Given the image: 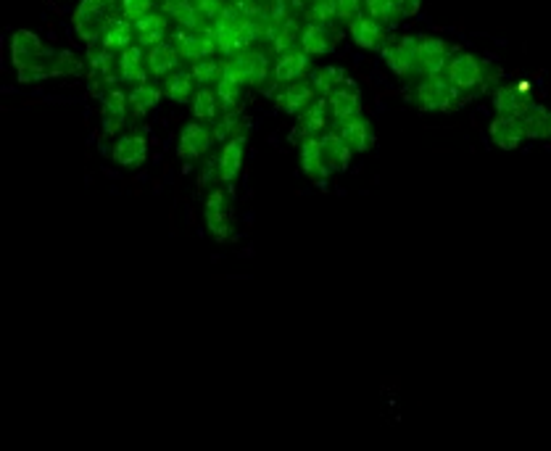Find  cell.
Instances as JSON below:
<instances>
[{
	"instance_id": "83f0119b",
	"label": "cell",
	"mask_w": 551,
	"mask_h": 451,
	"mask_svg": "<svg viewBox=\"0 0 551 451\" xmlns=\"http://www.w3.org/2000/svg\"><path fill=\"white\" fill-rule=\"evenodd\" d=\"M143 45H130L124 48L122 56H119V80L132 82V85H143L148 80V69H143Z\"/></svg>"
},
{
	"instance_id": "4dcf8cb0",
	"label": "cell",
	"mask_w": 551,
	"mask_h": 451,
	"mask_svg": "<svg viewBox=\"0 0 551 451\" xmlns=\"http://www.w3.org/2000/svg\"><path fill=\"white\" fill-rule=\"evenodd\" d=\"M327 114H330V103H327L325 95H319L317 101L298 117V127H301V132H304L306 138H309V135H319V132L325 130Z\"/></svg>"
},
{
	"instance_id": "b9f144b4",
	"label": "cell",
	"mask_w": 551,
	"mask_h": 451,
	"mask_svg": "<svg viewBox=\"0 0 551 451\" xmlns=\"http://www.w3.org/2000/svg\"><path fill=\"white\" fill-rule=\"evenodd\" d=\"M153 0H122V16L130 22H138L140 16L151 14Z\"/></svg>"
},
{
	"instance_id": "c3c4849f",
	"label": "cell",
	"mask_w": 551,
	"mask_h": 451,
	"mask_svg": "<svg viewBox=\"0 0 551 451\" xmlns=\"http://www.w3.org/2000/svg\"><path fill=\"white\" fill-rule=\"evenodd\" d=\"M544 140H549V143H551V111H549V122H546V135H544Z\"/></svg>"
},
{
	"instance_id": "4316f807",
	"label": "cell",
	"mask_w": 551,
	"mask_h": 451,
	"mask_svg": "<svg viewBox=\"0 0 551 451\" xmlns=\"http://www.w3.org/2000/svg\"><path fill=\"white\" fill-rule=\"evenodd\" d=\"M132 37H135V22L124 16H111L101 35L103 51H124L132 45Z\"/></svg>"
},
{
	"instance_id": "74e56055",
	"label": "cell",
	"mask_w": 551,
	"mask_h": 451,
	"mask_svg": "<svg viewBox=\"0 0 551 451\" xmlns=\"http://www.w3.org/2000/svg\"><path fill=\"white\" fill-rule=\"evenodd\" d=\"M306 19L314 24H333L338 19V0H314L306 11Z\"/></svg>"
},
{
	"instance_id": "7a4b0ae2",
	"label": "cell",
	"mask_w": 551,
	"mask_h": 451,
	"mask_svg": "<svg viewBox=\"0 0 551 451\" xmlns=\"http://www.w3.org/2000/svg\"><path fill=\"white\" fill-rule=\"evenodd\" d=\"M467 101V93L457 90L446 80V74L422 77L414 88V103L422 111H454Z\"/></svg>"
},
{
	"instance_id": "ba28073f",
	"label": "cell",
	"mask_w": 551,
	"mask_h": 451,
	"mask_svg": "<svg viewBox=\"0 0 551 451\" xmlns=\"http://www.w3.org/2000/svg\"><path fill=\"white\" fill-rule=\"evenodd\" d=\"M451 53H454L451 45L446 40H441V37H420V45H417V74L420 77L443 74Z\"/></svg>"
},
{
	"instance_id": "d6986e66",
	"label": "cell",
	"mask_w": 551,
	"mask_h": 451,
	"mask_svg": "<svg viewBox=\"0 0 551 451\" xmlns=\"http://www.w3.org/2000/svg\"><path fill=\"white\" fill-rule=\"evenodd\" d=\"M169 35V14H161V11H151V14L140 16L135 22V37H138V45L143 48H153V45L164 43Z\"/></svg>"
},
{
	"instance_id": "277c9868",
	"label": "cell",
	"mask_w": 551,
	"mask_h": 451,
	"mask_svg": "<svg viewBox=\"0 0 551 451\" xmlns=\"http://www.w3.org/2000/svg\"><path fill=\"white\" fill-rule=\"evenodd\" d=\"M446 80L462 93H475V90L486 88V64L472 56V53H451L449 64L443 69Z\"/></svg>"
},
{
	"instance_id": "4fadbf2b",
	"label": "cell",
	"mask_w": 551,
	"mask_h": 451,
	"mask_svg": "<svg viewBox=\"0 0 551 451\" xmlns=\"http://www.w3.org/2000/svg\"><path fill=\"white\" fill-rule=\"evenodd\" d=\"M327 103H330V114H333V119L338 124L362 117V95H359V88H356L354 80H348L341 90L327 95Z\"/></svg>"
},
{
	"instance_id": "7dc6e473",
	"label": "cell",
	"mask_w": 551,
	"mask_h": 451,
	"mask_svg": "<svg viewBox=\"0 0 551 451\" xmlns=\"http://www.w3.org/2000/svg\"><path fill=\"white\" fill-rule=\"evenodd\" d=\"M312 3L314 0H290V8H298V11H301V8H309Z\"/></svg>"
},
{
	"instance_id": "ab89813d",
	"label": "cell",
	"mask_w": 551,
	"mask_h": 451,
	"mask_svg": "<svg viewBox=\"0 0 551 451\" xmlns=\"http://www.w3.org/2000/svg\"><path fill=\"white\" fill-rule=\"evenodd\" d=\"M82 72H85V64H82L74 53L61 51L53 56V74H56V77H61V74H72V77H77V74Z\"/></svg>"
},
{
	"instance_id": "3957f363",
	"label": "cell",
	"mask_w": 551,
	"mask_h": 451,
	"mask_svg": "<svg viewBox=\"0 0 551 451\" xmlns=\"http://www.w3.org/2000/svg\"><path fill=\"white\" fill-rule=\"evenodd\" d=\"M114 3L116 0H80L72 22L82 43L95 45L101 40L103 27L111 19V11H114Z\"/></svg>"
},
{
	"instance_id": "5b68a950",
	"label": "cell",
	"mask_w": 551,
	"mask_h": 451,
	"mask_svg": "<svg viewBox=\"0 0 551 451\" xmlns=\"http://www.w3.org/2000/svg\"><path fill=\"white\" fill-rule=\"evenodd\" d=\"M417 45H420V35H404V37H391L380 48V56L388 64L393 74L399 77H412L417 74Z\"/></svg>"
},
{
	"instance_id": "ffe728a7",
	"label": "cell",
	"mask_w": 551,
	"mask_h": 451,
	"mask_svg": "<svg viewBox=\"0 0 551 451\" xmlns=\"http://www.w3.org/2000/svg\"><path fill=\"white\" fill-rule=\"evenodd\" d=\"M314 90L317 88H314L312 82H301V80L290 82L288 88L280 93V98H277V106H280L285 114L301 117V114H304V111L314 103V95H317Z\"/></svg>"
},
{
	"instance_id": "e575fe53",
	"label": "cell",
	"mask_w": 551,
	"mask_h": 451,
	"mask_svg": "<svg viewBox=\"0 0 551 451\" xmlns=\"http://www.w3.org/2000/svg\"><path fill=\"white\" fill-rule=\"evenodd\" d=\"M522 127H525V135L528 140H544L546 135V122H549V109L541 106V103H533L525 114H520Z\"/></svg>"
},
{
	"instance_id": "8992f818",
	"label": "cell",
	"mask_w": 551,
	"mask_h": 451,
	"mask_svg": "<svg viewBox=\"0 0 551 451\" xmlns=\"http://www.w3.org/2000/svg\"><path fill=\"white\" fill-rule=\"evenodd\" d=\"M177 48H180V56L188 61H203V59H214V53L219 51V43H217V35H214V27H203V30H182L174 35L172 40Z\"/></svg>"
},
{
	"instance_id": "8fae6325",
	"label": "cell",
	"mask_w": 551,
	"mask_h": 451,
	"mask_svg": "<svg viewBox=\"0 0 551 451\" xmlns=\"http://www.w3.org/2000/svg\"><path fill=\"white\" fill-rule=\"evenodd\" d=\"M488 135H491L493 146L501 148V151H517L528 140L522 119L507 117V114H499V117L493 119L491 127H488Z\"/></svg>"
},
{
	"instance_id": "52a82bcc",
	"label": "cell",
	"mask_w": 551,
	"mask_h": 451,
	"mask_svg": "<svg viewBox=\"0 0 551 451\" xmlns=\"http://www.w3.org/2000/svg\"><path fill=\"white\" fill-rule=\"evenodd\" d=\"M533 93L528 82H504L493 88V109L507 117H520L533 106Z\"/></svg>"
},
{
	"instance_id": "2e32d148",
	"label": "cell",
	"mask_w": 551,
	"mask_h": 451,
	"mask_svg": "<svg viewBox=\"0 0 551 451\" xmlns=\"http://www.w3.org/2000/svg\"><path fill=\"white\" fill-rule=\"evenodd\" d=\"M298 161H301V172H304L309 180L319 182V185H325L327 177L333 175V172L327 169L325 159H322L317 135H309V138L301 140V148H298Z\"/></svg>"
},
{
	"instance_id": "603a6c76",
	"label": "cell",
	"mask_w": 551,
	"mask_h": 451,
	"mask_svg": "<svg viewBox=\"0 0 551 451\" xmlns=\"http://www.w3.org/2000/svg\"><path fill=\"white\" fill-rule=\"evenodd\" d=\"M111 156H114L119 167H140L148 159V140L143 135H122V138L116 140Z\"/></svg>"
},
{
	"instance_id": "9c48e42d",
	"label": "cell",
	"mask_w": 551,
	"mask_h": 451,
	"mask_svg": "<svg viewBox=\"0 0 551 451\" xmlns=\"http://www.w3.org/2000/svg\"><path fill=\"white\" fill-rule=\"evenodd\" d=\"M206 227L214 235V241H227L230 238V193L214 188L203 206Z\"/></svg>"
},
{
	"instance_id": "f35d334b",
	"label": "cell",
	"mask_w": 551,
	"mask_h": 451,
	"mask_svg": "<svg viewBox=\"0 0 551 451\" xmlns=\"http://www.w3.org/2000/svg\"><path fill=\"white\" fill-rule=\"evenodd\" d=\"M190 74H193V80H196L201 88H206L209 82L219 80V74H222V64L214 59L196 61V64H193V69H190Z\"/></svg>"
},
{
	"instance_id": "d6a6232c",
	"label": "cell",
	"mask_w": 551,
	"mask_h": 451,
	"mask_svg": "<svg viewBox=\"0 0 551 451\" xmlns=\"http://www.w3.org/2000/svg\"><path fill=\"white\" fill-rule=\"evenodd\" d=\"M127 98H130L132 114H135V117H145L148 111L156 109V106L161 103V90L148 85V82H143V85H135Z\"/></svg>"
},
{
	"instance_id": "ee69618b",
	"label": "cell",
	"mask_w": 551,
	"mask_h": 451,
	"mask_svg": "<svg viewBox=\"0 0 551 451\" xmlns=\"http://www.w3.org/2000/svg\"><path fill=\"white\" fill-rule=\"evenodd\" d=\"M198 8V14L203 16V22H217V16L222 14V8H225V3L222 0H193Z\"/></svg>"
},
{
	"instance_id": "ac0fdd59",
	"label": "cell",
	"mask_w": 551,
	"mask_h": 451,
	"mask_svg": "<svg viewBox=\"0 0 551 451\" xmlns=\"http://www.w3.org/2000/svg\"><path fill=\"white\" fill-rule=\"evenodd\" d=\"M127 106H130V98L127 93L119 88H111L109 93L103 95V132L106 135H116L122 130L124 122H127Z\"/></svg>"
},
{
	"instance_id": "f6af8a7d",
	"label": "cell",
	"mask_w": 551,
	"mask_h": 451,
	"mask_svg": "<svg viewBox=\"0 0 551 451\" xmlns=\"http://www.w3.org/2000/svg\"><path fill=\"white\" fill-rule=\"evenodd\" d=\"M290 16V0H272V6L267 8V22L280 24Z\"/></svg>"
},
{
	"instance_id": "8d00e7d4",
	"label": "cell",
	"mask_w": 551,
	"mask_h": 451,
	"mask_svg": "<svg viewBox=\"0 0 551 451\" xmlns=\"http://www.w3.org/2000/svg\"><path fill=\"white\" fill-rule=\"evenodd\" d=\"M364 14H370L372 19L383 22L385 27L399 22V11H396L393 0H364Z\"/></svg>"
},
{
	"instance_id": "7bdbcfd3",
	"label": "cell",
	"mask_w": 551,
	"mask_h": 451,
	"mask_svg": "<svg viewBox=\"0 0 551 451\" xmlns=\"http://www.w3.org/2000/svg\"><path fill=\"white\" fill-rule=\"evenodd\" d=\"M359 14H364V0H338V19L341 22H354Z\"/></svg>"
},
{
	"instance_id": "484cf974",
	"label": "cell",
	"mask_w": 551,
	"mask_h": 451,
	"mask_svg": "<svg viewBox=\"0 0 551 451\" xmlns=\"http://www.w3.org/2000/svg\"><path fill=\"white\" fill-rule=\"evenodd\" d=\"M180 48L169 40L153 45L148 56H145V69L153 74V77H167L169 72H174L180 66Z\"/></svg>"
},
{
	"instance_id": "f1b7e54d",
	"label": "cell",
	"mask_w": 551,
	"mask_h": 451,
	"mask_svg": "<svg viewBox=\"0 0 551 451\" xmlns=\"http://www.w3.org/2000/svg\"><path fill=\"white\" fill-rule=\"evenodd\" d=\"M164 14L172 16V22L180 27V30H203L206 22H203V16L198 14V8L193 0H169L167 6H164Z\"/></svg>"
},
{
	"instance_id": "7402d4cb",
	"label": "cell",
	"mask_w": 551,
	"mask_h": 451,
	"mask_svg": "<svg viewBox=\"0 0 551 451\" xmlns=\"http://www.w3.org/2000/svg\"><path fill=\"white\" fill-rule=\"evenodd\" d=\"M338 135L348 143V148L354 153H367L375 146V130L364 117L348 119V122L338 124Z\"/></svg>"
},
{
	"instance_id": "1f68e13d",
	"label": "cell",
	"mask_w": 551,
	"mask_h": 451,
	"mask_svg": "<svg viewBox=\"0 0 551 451\" xmlns=\"http://www.w3.org/2000/svg\"><path fill=\"white\" fill-rule=\"evenodd\" d=\"M351 80L341 66H322V69H314L312 72V85L317 88L319 95H333L335 90H341L346 82Z\"/></svg>"
},
{
	"instance_id": "cb8c5ba5",
	"label": "cell",
	"mask_w": 551,
	"mask_h": 451,
	"mask_svg": "<svg viewBox=\"0 0 551 451\" xmlns=\"http://www.w3.org/2000/svg\"><path fill=\"white\" fill-rule=\"evenodd\" d=\"M243 85H246L243 72L232 64V59L225 61V64H222V74H219L217 80V95L219 101H222V109H235V103L240 101V90H243Z\"/></svg>"
},
{
	"instance_id": "836d02e7",
	"label": "cell",
	"mask_w": 551,
	"mask_h": 451,
	"mask_svg": "<svg viewBox=\"0 0 551 451\" xmlns=\"http://www.w3.org/2000/svg\"><path fill=\"white\" fill-rule=\"evenodd\" d=\"M219 109H222V101H219L217 90L201 88L193 95V117L201 119V122H214V119H219Z\"/></svg>"
},
{
	"instance_id": "9a60e30c",
	"label": "cell",
	"mask_w": 551,
	"mask_h": 451,
	"mask_svg": "<svg viewBox=\"0 0 551 451\" xmlns=\"http://www.w3.org/2000/svg\"><path fill=\"white\" fill-rule=\"evenodd\" d=\"M312 56L306 51H298V48H290V51L280 53L275 69H272V80L275 85H290V82L301 80L306 72H309V64H312Z\"/></svg>"
},
{
	"instance_id": "f546056e",
	"label": "cell",
	"mask_w": 551,
	"mask_h": 451,
	"mask_svg": "<svg viewBox=\"0 0 551 451\" xmlns=\"http://www.w3.org/2000/svg\"><path fill=\"white\" fill-rule=\"evenodd\" d=\"M264 40H267V43L272 45L277 53L290 51V48H293V45L301 40V35H298V19L288 16V19L280 24H267V30H264Z\"/></svg>"
},
{
	"instance_id": "d4e9b609",
	"label": "cell",
	"mask_w": 551,
	"mask_h": 451,
	"mask_svg": "<svg viewBox=\"0 0 551 451\" xmlns=\"http://www.w3.org/2000/svg\"><path fill=\"white\" fill-rule=\"evenodd\" d=\"M301 51H306L309 56H325L335 48V35L330 24H314L309 22L301 30Z\"/></svg>"
},
{
	"instance_id": "bcb514c9",
	"label": "cell",
	"mask_w": 551,
	"mask_h": 451,
	"mask_svg": "<svg viewBox=\"0 0 551 451\" xmlns=\"http://www.w3.org/2000/svg\"><path fill=\"white\" fill-rule=\"evenodd\" d=\"M396 3V11H399V19H409L420 11L422 0H393Z\"/></svg>"
},
{
	"instance_id": "5bb4252c",
	"label": "cell",
	"mask_w": 551,
	"mask_h": 451,
	"mask_svg": "<svg viewBox=\"0 0 551 451\" xmlns=\"http://www.w3.org/2000/svg\"><path fill=\"white\" fill-rule=\"evenodd\" d=\"M243 156H246V138L243 135H235L232 140H227L222 153H219L217 175L230 190L235 185V180H238L240 169H243Z\"/></svg>"
},
{
	"instance_id": "7c38bea8",
	"label": "cell",
	"mask_w": 551,
	"mask_h": 451,
	"mask_svg": "<svg viewBox=\"0 0 551 451\" xmlns=\"http://www.w3.org/2000/svg\"><path fill=\"white\" fill-rule=\"evenodd\" d=\"M211 140H214V132H211L209 127H203L201 119H198V122H190L182 127L177 153H180L185 161H196L201 159L203 153L209 151Z\"/></svg>"
},
{
	"instance_id": "30bf717a",
	"label": "cell",
	"mask_w": 551,
	"mask_h": 451,
	"mask_svg": "<svg viewBox=\"0 0 551 451\" xmlns=\"http://www.w3.org/2000/svg\"><path fill=\"white\" fill-rule=\"evenodd\" d=\"M346 27L351 40H354L359 48H364V51H380L385 40H388V27H385L383 22L372 19L370 14H359L354 22H348Z\"/></svg>"
},
{
	"instance_id": "d590c367",
	"label": "cell",
	"mask_w": 551,
	"mask_h": 451,
	"mask_svg": "<svg viewBox=\"0 0 551 451\" xmlns=\"http://www.w3.org/2000/svg\"><path fill=\"white\" fill-rule=\"evenodd\" d=\"M193 74L190 72H174L167 80V95L174 103H188L193 98Z\"/></svg>"
},
{
	"instance_id": "e0dca14e",
	"label": "cell",
	"mask_w": 551,
	"mask_h": 451,
	"mask_svg": "<svg viewBox=\"0 0 551 451\" xmlns=\"http://www.w3.org/2000/svg\"><path fill=\"white\" fill-rule=\"evenodd\" d=\"M232 64L238 66L240 72H243V77H246V85H251V88H261L264 82H267V77L272 74V69H269V59L267 53L261 51H240L235 53V56H230Z\"/></svg>"
},
{
	"instance_id": "60d3db41",
	"label": "cell",
	"mask_w": 551,
	"mask_h": 451,
	"mask_svg": "<svg viewBox=\"0 0 551 451\" xmlns=\"http://www.w3.org/2000/svg\"><path fill=\"white\" fill-rule=\"evenodd\" d=\"M238 114H232V109L227 111L225 117H219V119H214V140H232L235 138V135H240V130H238Z\"/></svg>"
},
{
	"instance_id": "44dd1931",
	"label": "cell",
	"mask_w": 551,
	"mask_h": 451,
	"mask_svg": "<svg viewBox=\"0 0 551 451\" xmlns=\"http://www.w3.org/2000/svg\"><path fill=\"white\" fill-rule=\"evenodd\" d=\"M319 151H322V159H325L330 172H343V169H348L351 156H354V151L348 148V143L338 135V132H325V135L319 138Z\"/></svg>"
},
{
	"instance_id": "6da1fadb",
	"label": "cell",
	"mask_w": 551,
	"mask_h": 451,
	"mask_svg": "<svg viewBox=\"0 0 551 451\" xmlns=\"http://www.w3.org/2000/svg\"><path fill=\"white\" fill-rule=\"evenodd\" d=\"M53 56L56 53L48 48V45L29 30H19L11 40V59H14L16 74L22 82H40L48 80V77H56L53 74Z\"/></svg>"
}]
</instances>
